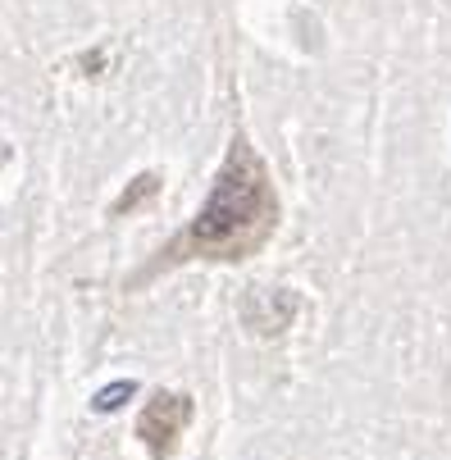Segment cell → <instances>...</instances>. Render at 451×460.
Here are the masks:
<instances>
[{
  "label": "cell",
  "instance_id": "cell-1",
  "mask_svg": "<svg viewBox=\"0 0 451 460\" xmlns=\"http://www.w3.org/2000/svg\"><path fill=\"white\" fill-rule=\"evenodd\" d=\"M274 228H279V191H274L270 164L261 160V151L251 146L246 133H237L228 142V155L197 219L155 251V260L133 279V288L164 270L191 265V260H224V265L251 260L274 237Z\"/></svg>",
  "mask_w": 451,
  "mask_h": 460
},
{
  "label": "cell",
  "instance_id": "cell-2",
  "mask_svg": "<svg viewBox=\"0 0 451 460\" xmlns=\"http://www.w3.org/2000/svg\"><path fill=\"white\" fill-rule=\"evenodd\" d=\"M187 424H191V397H182V392H151V402L137 415V438L151 451V460H169Z\"/></svg>",
  "mask_w": 451,
  "mask_h": 460
},
{
  "label": "cell",
  "instance_id": "cell-3",
  "mask_svg": "<svg viewBox=\"0 0 451 460\" xmlns=\"http://www.w3.org/2000/svg\"><path fill=\"white\" fill-rule=\"evenodd\" d=\"M160 191V173H142V178H133V187H128L119 201H114V215H128L133 206H142V201H151V196Z\"/></svg>",
  "mask_w": 451,
  "mask_h": 460
},
{
  "label": "cell",
  "instance_id": "cell-4",
  "mask_svg": "<svg viewBox=\"0 0 451 460\" xmlns=\"http://www.w3.org/2000/svg\"><path fill=\"white\" fill-rule=\"evenodd\" d=\"M133 392V383H119V387H105L101 397H96V411H114V406H123V397Z\"/></svg>",
  "mask_w": 451,
  "mask_h": 460
}]
</instances>
